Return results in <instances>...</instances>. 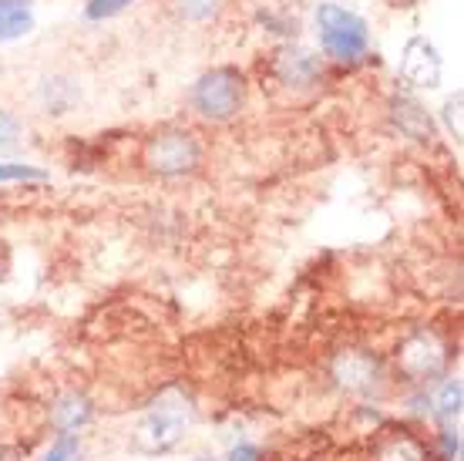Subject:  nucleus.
Segmentation results:
<instances>
[{
  "instance_id": "f257e3e1",
  "label": "nucleus",
  "mask_w": 464,
  "mask_h": 461,
  "mask_svg": "<svg viewBox=\"0 0 464 461\" xmlns=\"http://www.w3.org/2000/svg\"><path fill=\"white\" fill-rule=\"evenodd\" d=\"M188 102H192V108H196L198 115L209 118V122H229V118L239 115V108H243V102H246L243 71L229 68V64L206 71V74L192 84Z\"/></svg>"
},
{
  "instance_id": "f03ea898",
  "label": "nucleus",
  "mask_w": 464,
  "mask_h": 461,
  "mask_svg": "<svg viewBox=\"0 0 464 461\" xmlns=\"http://www.w3.org/2000/svg\"><path fill=\"white\" fill-rule=\"evenodd\" d=\"M316 31H320V44L330 58L337 61H360L371 47L367 34V21L360 14L340 7V4H320L316 7Z\"/></svg>"
},
{
  "instance_id": "7ed1b4c3",
  "label": "nucleus",
  "mask_w": 464,
  "mask_h": 461,
  "mask_svg": "<svg viewBox=\"0 0 464 461\" xmlns=\"http://www.w3.org/2000/svg\"><path fill=\"white\" fill-rule=\"evenodd\" d=\"M198 162H202V145L186 128H162L145 142V165L155 175L165 179L188 175L198 169Z\"/></svg>"
},
{
  "instance_id": "20e7f679",
  "label": "nucleus",
  "mask_w": 464,
  "mask_h": 461,
  "mask_svg": "<svg viewBox=\"0 0 464 461\" xmlns=\"http://www.w3.org/2000/svg\"><path fill=\"white\" fill-rule=\"evenodd\" d=\"M448 344L434 330H414L397 347V370L411 384H430L448 370Z\"/></svg>"
},
{
  "instance_id": "39448f33",
  "label": "nucleus",
  "mask_w": 464,
  "mask_h": 461,
  "mask_svg": "<svg viewBox=\"0 0 464 461\" xmlns=\"http://www.w3.org/2000/svg\"><path fill=\"white\" fill-rule=\"evenodd\" d=\"M330 378L337 381L340 391L347 394H373L383 381V364L377 354L360 350V347H347L337 358L330 360Z\"/></svg>"
},
{
  "instance_id": "423d86ee",
  "label": "nucleus",
  "mask_w": 464,
  "mask_h": 461,
  "mask_svg": "<svg viewBox=\"0 0 464 461\" xmlns=\"http://www.w3.org/2000/svg\"><path fill=\"white\" fill-rule=\"evenodd\" d=\"M186 411H182V404H162V407H155L151 415H145V421L139 425L135 431V448L145 451V455H165V451H172L182 435H186Z\"/></svg>"
},
{
  "instance_id": "0eeeda50",
  "label": "nucleus",
  "mask_w": 464,
  "mask_h": 461,
  "mask_svg": "<svg viewBox=\"0 0 464 461\" xmlns=\"http://www.w3.org/2000/svg\"><path fill=\"white\" fill-rule=\"evenodd\" d=\"M401 78L414 88H438L441 84V54L428 37H411L401 51Z\"/></svg>"
},
{
  "instance_id": "6e6552de",
  "label": "nucleus",
  "mask_w": 464,
  "mask_h": 461,
  "mask_svg": "<svg viewBox=\"0 0 464 461\" xmlns=\"http://www.w3.org/2000/svg\"><path fill=\"white\" fill-rule=\"evenodd\" d=\"M391 122L404 139L420 142V145L434 142V122H430L428 108L414 98H407V94H397L391 102Z\"/></svg>"
},
{
  "instance_id": "1a4fd4ad",
  "label": "nucleus",
  "mask_w": 464,
  "mask_h": 461,
  "mask_svg": "<svg viewBox=\"0 0 464 461\" xmlns=\"http://www.w3.org/2000/svg\"><path fill=\"white\" fill-rule=\"evenodd\" d=\"M276 74L290 88H310V84L320 81L324 68H320V61L310 51H303V47H283L276 54Z\"/></svg>"
},
{
  "instance_id": "9d476101",
  "label": "nucleus",
  "mask_w": 464,
  "mask_h": 461,
  "mask_svg": "<svg viewBox=\"0 0 464 461\" xmlns=\"http://www.w3.org/2000/svg\"><path fill=\"white\" fill-rule=\"evenodd\" d=\"M373 461H430L428 445L420 438H414L411 431H387L381 441H377V451H373Z\"/></svg>"
},
{
  "instance_id": "9b49d317",
  "label": "nucleus",
  "mask_w": 464,
  "mask_h": 461,
  "mask_svg": "<svg viewBox=\"0 0 464 461\" xmlns=\"http://www.w3.org/2000/svg\"><path fill=\"white\" fill-rule=\"evenodd\" d=\"M92 417H94L92 401H88L84 394H78V391H71V394H64V397H58V401H54V407H51V425L58 427L61 435H74V431H82Z\"/></svg>"
},
{
  "instance_id": "f8f14e48",
  "label": "nucleus",
  "mask_w": 464,
  "mask_h": 461,
  "mask_svg": "<svg viewBox=\"0 0 464 461\" xmlns=\"http://www.w3.org/2000/svg\"><path fill=\"white\" fill-rule=\"evenodd\" d=\"M34 27L31 0H0V44L17 41Z\"/></svg>"
},
{
  "instance_id": "ddd939ff",
  "label": "nucleus",
  "mask_w": 464,
  "mask_h": 461,
  "mask_svg": "<svg viewBox=\"0 0 464 461\" xmlns=\"http://www.w3.org/2000/svg\"><path fill=\"white\" fill-rule=\"evenodd\" d=\"M172 7L186 21H212L226 7V0H172Z\"/></svg>"
},
{
  "instance_id": "4468645a",
  "label": "nucleus",
  "mask_w": 464,
  "mask_h": 461,
  "mask_svg": "<svg viewBox=\"0 0 464 461\" xmlns=\"http://www.w3.org/2000/svg\"><path fill=\"white\" fill-rule=\"evenodd\" d=\"M17 142H21V122L11 112H0V155L17 149Z\"/></svg>"
},
{
  "instance_id": "2eb2a0df",
  "label": "nucleus",
  "mask_w": 464,
  "mask_h": 461,
  "mask_svg": "<svg viewBox=\"0 0 464 461\" xmlns=\"http://www.w3.org/2000/svg\"><path fill=\"white\" fill-rule=\"evenodd\" d=\"M438 411L444 417H454L461 411V381H448L438 394Z\"/></svg>"
},
{
  "instance_id": "dca6fc26",
  "label": "nucleus",
  "mask_w": 464,
  "mask_h": 461,
  "mask_svg": "<svg viewBox=\"0 0 464 461\" xmlns=\"http://www.w3.org/2000/svg\"><path fill=\"white\" fill-rule=\"evenodd\" d=\"M78 455H82V441H78V435H61L58 445L47 451L44 461H78Z\"/></svg>"
},
{
  "instance_id": "f3484780",
  "label": "nucleus",
  "mask_w": 464,
  "mask_h": 461,
  "mask_svg": "<svg viewBox=\"0 0 464 461\" xmlns=\"http://www.w3.org/2000/svg\"><path fill=\"white\" fill-rule=\"evenodd\" d=\"M461 104H464V94L461 92H454L448 102H444V125L454 132V139L461 142L464 135V128H461Z\"/></svg>"
},
{
  "instance_id": "a211bd4d",
  "label": "nucleus",
  "mask_w": 464,
  "mask_h": 461,
  "mask_svg": "<svg viewBox=\"0 0 464 461\" xmlns=\"http://www.w3.org/2000/svg\"><path fill=\"white\" fill-rule=\"evenodd\" d=\"M24 179H47L34 165H0V182H24Z\"/></svg>"
},
{
  "instance_id": "6ab92c4d",
  "label": "nucleus",
  "mask_w": 464,
  "mask_h": 461,
  "mask_svg": "<svg viewBox=\"0 0 464 461\" xmlns=\"http://www.w3.org/2000/svg\"><path fill=\"white\" fill-rule=\"evenodd\" d=\"M131 0H92L88 4V17H111V14H118V11H125Z\"/></svg>"
},
{
  "instance_id": "aec40b11",
  "label": "nucleus",
  "mask_w": 464,
  "mask_h": 461,
  "mask_svg": "<svg viewBox=\"0 0 464 461\" xmlns=\"http://www.w3.org/2000/svg\"><path fill=\"white\" fill-rule=\"evenodd\" d=\"M263 455H259V448H253V445H236L229 455V461H259Z\"/></svg>"
},
{
  "instance_id": "412c9836",
  "label": "nucleus",
  "mask_w": 464,
  "mask_h": 461,
  "mask_svg": "<svg viewBox=\"0 0 464 461\" xmlns=\"http://www.w3.org/2000/svg\"><path fill=\"white\" fill-rule=\"evenodd\" d=\"M0 461H17V455H14V451L4 448V451H0Z\"/></svg>"
},
{
  "instance_id": "4be33fe9",
  "label": "nucleus",
  "mask_w": 464,
  "mask_h": 461,
  "mask_svg": "<svg viewBox=\"0 0 464 461\" xmlns=\"http://www.w3.org/2000/svg\"><path fill=\"white\" fill-rule=\"evenodd\" d=\"M196 461H212V458H196Z\"/></svg>"
}]
</instances>
